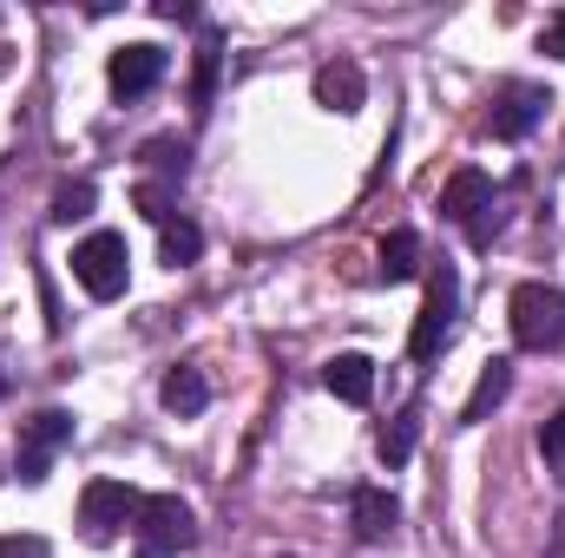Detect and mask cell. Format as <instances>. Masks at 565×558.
<instances>
[{
	"label": "cell",
	"mask_w": 565,
	"mask_h": 558,
	"mask_svg": "<svg viewBox=\"0 0 565 558\" xmlns=\"http://www.w3.org/2000/svg\"><path fill=\"white\" fill-rule=\"evenodd\" d=\"M0 558H46L40 539H0Z\"/></svg>",
	"instance_id": "7402d4cb"
},
{
	"label": "cell",
	"mask_w": 565,
	"mask_h": 558,
	"mask_svg": "<svg viewBox=\"0 0 565 558\" xmlns=\"http://www.w3.org/2000/svg\"><path fill=\"white\" fill-rule=\"evenodd\" d=\"M507 322H513V342L526 355L565 348V289H553V282H520L507 296Z\"/></svg>",
	"instance_id": "6da1fadb"
},
{
	"label": "cell",
	"mask_w": 565,
	"mask_h": 558,
	"mask_svg": "<svg viewBox=\"0 0 565 558\" xmlns=\"http://www.w3.org/2000/svg\"><path fill=\"white\" fill-rule=\"evenodd\" d=\"M139 158H145V164H158V171H184V144H178V139H151Z\"/></svg>",
	"instance_id": "ffe728a7"
},
{
	"label": "cell",
	"mask_w": 565,
	"mask_h": 558,
	"mask_svg": "<svg viewBox=\"0 0 565 558\" xmlns=\"http://www.w3.org/2000/svg\"><path fill=\"white\" fill-rule=\"evenodd\" d=\"M546 106H553V93L546 86H526V79H507L500 86V99H493V119H487V132L500 144H520L540 119H546Z\"/></svg>",
	"instance_id": "52a82bcc"
},
{
	"label": "cell",
	"mask_w": 565,
	"mask_h": 558,
	"mask_svg": "<svg viewBox=\"0 0 565 558\" xmlns=\"http://www.w3.org/2000/svg\"><path fill=\"white\" fill-rule=\"evenodd\" d=\"M349 519H355L362 539H388L395 519H402V506H395L388 486H355V493H349Z\"/></svg>",
	"instance_id": "8fae6325"
},
{
	"label": "cell",
	"mask_w": 565,
	"mask_h": 558,
	"mask_svg": "<svg viewBox=\"0 0 565 558\" xmlns=\"http://www.w3.org/2000/svg\"><path fill=\"white\" fill-rule=\"evenodd\" d=\"M546 53H553V60H565V7L553 13V26H546Z\"/></svg>",
	"instance_id": "603a6c76"
},
{
	"label": "cell",
	"mask_w": 565,
	"mask_h": 558,
	"mask_svg": "<svg viewBox=\"0 0 565 558\" xmlns=\"http://www.w3.org/2000/svg\"><path fill=\"white\" fill-rule=\"evenodd\" d=\"M507 395H513V362H507V355H493V362L480 368V382H473L467 408H460V427H480V420L493 415V408H500Z\"/></svg>",
	"instance_id": "7c38bea8"
},
{
	"label": "cell",
	"mask_w": 565,
	"mask_h": 558,
	"mask_svg": "<svg viewBox=\"0 0 565 558\" xmlns=\"http://www.w3.org/2000/svg\"><path fill=\"white\" fill-rule=\"evenodd\" d=\"M422 270V237L415 230H388L382 237V282H408Z\"/></svg>",
	"instance_id": "9a60e30c"
},
{
	"label": "cell",
	"mask_w": 565,
	"mask_h": 558,
	"mask_svg": "<svg viewBox=\"0 0 565 558\" xmlns=\"http://www.w3.org/2000/svg\"><path fill=\"white\" fill-rule=\"evenodd\" d=\"M540 453H546V460H565V408L546 420V433H540Z\"/></svg>",
	"instance_id": "44dd1931"
},
{
	"label": "cell",
	"mask_w": 565,
	"mask_h": 558,
	"mask_svg": "<svg viewBox=\"0 0 565 558\" xmlns=\"http://www.w3.org/2000/svg\"><path fill=\"white\" fill-rule=\"evenodd\" d=\"M132 546H139V558L191 552L198 546V513L178 493H151V500H139V513H132Z\"/></svg>",
	"instance_id": "7a4b0ae2"
},
{
	"label": "cell",
	"mask_w": 565,
	"mask_h": 558,
	"mask_svg": "<svg viewBox=\"0 0 565 558\" xmlns=\"http://www.w3.org/2000/svg\"><path fill=\"white\" fill-rule=\"evenodd\" d=\"M164 408H171V415H204V408H211V382H204L198 368H171V375H164Z\"/></svg>",
	"instance_id": "5bb4252c"
},
{
	"label": "cell",
	"mask_w": 565,
	"mask_h": 558,
	"mask_svg": "<svg viewBox=\"0 0 565 558\" xmlns=\"http://www.w3.org/2000/svg\"><path fill=\"white\" fill-rule=\"evenodd\" d=\"M132 513H139V493H132L126 480H93V486L79 493V526H86L93 546H113L119 526H132Z\"/></svg>",
	"instance_id": "5b68a950"
},
{
	"label": "cell",
	"mask_w": 565,
	"mask_h": 558,
	"mask_svg": "<svg viewBox=\"0 0 565 558\" xmlns=\"http://www.w3.org/2000/svg\"><path fill=\"white\" fill-rule=\"evenodd\" d=\"M93 217V184H60L53 191V224H79Z\"/></svg>",
	"instance_id": "d6986e66"
},
{
	"label": "cell",
	"mask_w": 565,
	"mask_h": 558,
	"mask_svg": "<svg viewBox=\"0 0 565 558\" xmlns=\"http://www.w3.org/2000/svg\"><path fill=\"white\" fill-rule=\"evenodd\" d=\"M487 204H493V178H487L480 164H460V171L447 178V191H440V217H454V224H473Z\"/></svg>",
	"instance_id": "30bf717a"
},
{
	"label": "cell",
	"mask_w": 565,
	"mask_h": 558,
	"mask_svg": "<svg viewBox=\"0 0 565 558\" xmlns=\"http://www.w3.org/2000/svg\"><path fill=\"white\" fill-rule=\"evenodd\" d=\"M454 309H460V270L440 257L434 277H427V302H422V315H415V335H408V355H415L422 368L447 348V335H454Z\"/></svg>",
	"instance_id": "277c9868"
},
{
	"label": "cell",
	"mask_w": 565,
	"mask_h": 558,
	"mask_svg": "<svg viewBox=\"0 0 565 558\" xmlns=\"http://www.w3.org/2000/svg\"><path fill=\"white\" fill-rule=\"evenodd\" d=\"M322 388H329L335 401L362 408V401L375 395V362H369V355H335V362L322 368Z\"/></svg>",
	"instance_id": "4fadbf2b"
},
{
	"label": "cell",
	"mask_w": 565,
	"mask_h": 558,
	"mask_svg": "<svg viewBox=\"0 0 565 558\" xmlns=\"http://www.w3.org/2000/svg\"><path fill=\"white\" fill-rule=\"evenodd\" d=\"M164 66H171V53H164V46H151V40H139V46H119V53H113L106 79H113V93H119V99H145V93L164 79Z\"/></svg>",
	"instance_id": "ba28073f"
},
{
	"label": "cell",
	"mask_w": 565,
	"mask_h": 558,
	"mask_svg": "<svg viewBox=\"0 0 565 558\" xmlns=\"http://www.w3.org/2000/svg\"><path fill=\"white\" fill-rule=\"evenodd\" d=\"M73 277L93 302H119L126 296V277H132V250L119 230H93L79 250H73Z\"/></svg>",
	"instance_id": "3957f363"
},
{
	"label": "cell",
	"mask_w": 565,
	"mask_h": 558,
	"mask_svg": "<svg viewBox=\"0 0 565 558\" xmlns=\"http://www.w3.org/2000/svg\"><path fill=\"white\" fill-rule=\"evenodd\" d=\"M217 33H204V46H198V86H191V106L198 112H211V93H217Z\"/></svg>",
	"instance_id": "ac0fdd59"
},
{
	"label": "cell",
	"mask_w": 565,
	"mask_h": 558,
	"mask_svg": "<svg viewBox=\"0 0 565 558\" xmlns=\"http://www.w3.org/2000/svg\"><path fill=\"white\" fill-rule=\"evenodd\" d=\"M316 106H329V112H362L369 106V79H362V66L355 60H329V66H316Z\"/></svg>",
	"instance_id": "9c48e42d"
},
{
	"label": "cell",
	"mask_w": 565,
	"mask_h": 558,
	"mask_svg": "<svg viewBox=\"0 0 565 558\" xmlns=\"http://www.w3.org/2000/svg\"><path fill=\"white\" fill-rule=\"evenodd\" d=\"M415 440H422V408H402V415L382 427V460H388V466H408Z\"/></svg>",
	"instance_id": "e0dca14e"
},
{
	"label": "cell",
	"mask_w": 565,
	"mask_h": 558,
	"mask_svg": "<svg viewBox=\"0 0 565 558\" xmlns=\"http://www.w3.org/2000/svg\"><path fill=\"white\" fill-rule=\"evenodd\" d=\"M60 447H73V415L66 408H40V415L20 427V480L40 486L46 466L60 460Z\"/></svg>",
	"instance_id": "8992f818"
},
{
	"label": "cell",
	"mask_w": 565,
	"mask_h": 558,
	"mask_svg": "<svg viewBox=\"0 0 565 558\" xmlns=\"http://www.w3.org/2000/svg\"><path fill=\"white\" fill-rule=\"evenodd\" d=\"M158 237H164V264H171V270H184V264H198V257H204V230H198L184 211H178L171 224H158Z\"/></svg>",
	"instance_id": "2e32d148"
}]
</instances>
